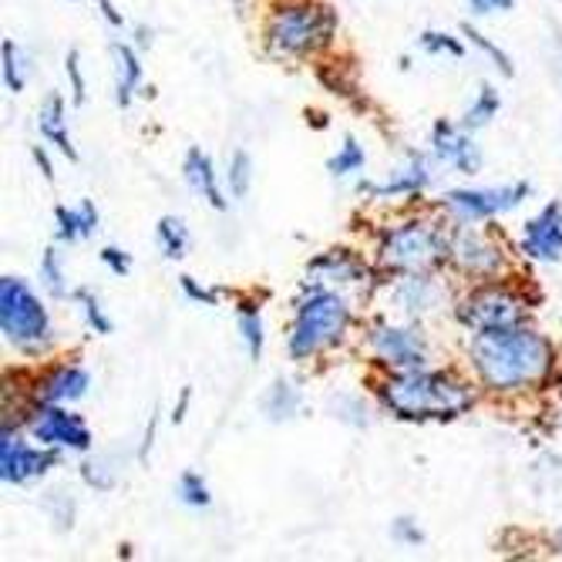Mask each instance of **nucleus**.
<instances>
[{
  "label": "nucleus",
  "instance_id": "1",
  "mask_svg": "<svg viewBox=\"0 0 562 562\" xmlns=\"http://www.w3.org/2000/svg\"><path fill=\"white\" fill-rule=\"evenodd\" d=\"M552 344L529 324L475 330L469 340V361L479 381L495 394H516L539 384L552 371Z\"/></svg>",
  "mask_w": 562,
  "mask_h": 562
},
{
  "label": "nucleus",
  "instance_id": "2",
  "mask_svg": "<svg viewBox=\"0 0 562 562\" xmlns=\"http://www.w3.org/2000/svg\"><path fill=\"white\" fill-rule=\"evenodd\" d=\"M472 387L448 371H391L381 384V404L401 422H454L472 407Z\"/></svg>",
  "mask_w": 562,
  "mask_h": 562
},
{
  "label": "nucleus",
  "instance_id": "3",
  "mask_svg": "<svg viewBox=\"0 0 562 562\" xmlns=\"http://www.w3.org/2000/svg\"><path fill=\"white\" fill-rule=\"evenodd\" d=\"M350 303L334 286L306 283L303 296L293 306V324L286 337L290 361H314V357L337 347L350 330Z\"/></svg>",
  "mask_w": 562,
  "mask_h": 562
},
{
  "label": "nucleus",
  "instance_id": "4",
  "mask_svg": "<svg viewBox=\"0 0 562 562\" xmlns=\"http://www.w3.org/2000/svg\"><path fill=\"white\" fill-rule=\"evenodd\" d=\"M337 31V18L327 4L317 0H283L270 11L267 21V47L280 58H306L330 44Z\"/></svg>",
  "mask_w": 562,
  "mask_h": 562
},
{
  "label": "nucleus",
  "instance_id": "5",
  "mask_svg": "<svg viewBox=\"0 0 562 562\" xmlns=\"http://www.w3.org/2000/svg\"><path fill=\"white\" fill-rule=\"evenodd\" d=\"M448 236L431 220H407L381 229L378 236V263L387 273H428L448 260Z\"/></svg>",
  "mask_w": 562,
  "mask_h": 562
},
{
  "label": "nucleus",
  "instance_id": "6",
  "mask_svg": "<svg viewBox=\"0 0 562 562\" xmlns=\"http://www.w3.org/2000/svg\"><path fill=\"white\" fill-rule=\"evenodd\" d=\"M0 330H4V340L14 350L31 357L55 340V324H50L47 303L21 277L0 280Z\"/></svg>",
  "mask_w": 562,
  "mask_h": 562
},
{
  "label": "nucleus",
  "instance_id": "7",
  "mask_svg": "<svg viewBox=\"0 0 562 562\" xmlns=\"http://www.w3.org/2000/svg\"><path fill=\"white\" fill-rule=\"evenodd\" d=\"M526 296L508 290L502 283H488L472 290L462 303L454 306V317L465 330H495V327H513L526 324Z\"/></svg>",
  "mask_w": 562,
  "mask_h": 562
},
{
  "label": "nucleus",
  "instance_id": "8",
  "mask_svg": "<svg viewBox=\"0 0 562 562\" xmlns=\"http://www.w3.org/2000/svg\"><path fill=\"white\" fill-rule=\"evenodd\" d=\"M532 186L529 182H508V186H492V189H451L441 195V210L454 223H485L502 213H513L516 206L529 199Z\"/></svg>",
  "mask_w": 562,
  "mask_h": 562
},
{
  "label": "nucleus",
  "instance_id": "9",
  "mask_svg": "<svg viewBox=\"0 0 562 562\" xmlns=\"http://www.w3.org/2000/svg\"><path fill=\"white\" fill-rule=\"evenodd\" d=\"M31 438L44 448L55 451H91L94 435L88 428V422L78 412H68V404H34L31 415Z\"/></svg>",
  "mask_w": 562,
  "mask_h": 562
},
{
  "label": "nucleus",
  "instance_id": "10",
  "mask_svg": "<svg viewBox=\"0 0 562 562\" xmlns=\"http://www.w3.org/2000/svg\"><path fill=\"white\" fill-rule=\"evenodd\" d=\"M448 260L475 280H495L505 270L502 246L475 223H458L448 236Z\"/></svg>",
  "mask_w": 562,
  "mask_h": 562
},
{
  "label": "nucleus",
  "instance_id": "11",
  "mask_svg": "<svg viewBox=\"0 0 562 562\" xmlns=\"http://www.w3.org/2000/svg\"><path fill=\"white\" fill-rule=\"evenodd\" d=\"M58 458L61 451L27 445L18 431H11V425H4V435H0V479H4V485H27L47 475L58 465Z\"/></svg>",
  "mask_w": 562,
  "mask_h": 562
},
{
  "label": "nucleus",
  "instance_id": "12",
  "mask_svg": "<svg viewBox=\"0 0 562 562\" xmlns=\"http://www.w3.org/2000/svg\"><path fill=\"white\" fill-rule=\"evenodd\" d=\"M368 344L381 364L391 371H412V368H428L431 350L422 330L415 327H401V324H378L368 334Z\"/></svg>",
  "mask_w": 562,
  "mask_h": 562
},
{
  "label": "nucleus",
  "instance_id": "13",
  "mask_svg": "<svg viewBox=\"0 0 562 562\" xmlns=\"http://www.w3.org/2000/svg\"><path fill=\"white\" fill-rule=\"evenodd\" d=\"M431 156L438 166H448L462 176H475L482 169V148L462 122L438 119L431 128Z\"/></svg>",
  "mask_w": 562,
  "mask_h": 562
},
{
  "label": "nucleus",
  "instance_id": "14",
  "mask_svg": "<svg viewBox=\"0 0 562 562\" xmlns=\"http://www.w3.org/2000/svg\"><path fill=\"white\" fill-rule=\"evenodd\" d=\"M522 257L532 263H559L562 260V202H549L522 226Z\"/></svg>",
  "mask_w": 562,
  "mask_h": 562
},
{
  "label": "nucleus",
  "instance_id": "15",
  "mask_svg": "<svg viewBox=\"0 0 562 562\" xmlns=\"http://www.w3.org/2000/svg\"><path fill=\"white\" fill-rule=\"evenodd\" d=\"M431 186V166L422 151H412L407 162L401 169H394L391 176L378 179V182H361V192H368L371 199L378 202H391V199H412V195H422L425 189Z\"/></svg>",
  "mask_w": 562,
  "mask_h": 562
},
{
  "label": "nucleus",
  "instance_id": "16",
  "mask_svg": "<svg viewBox=\"0 0 562 562\" xmlns=\"http://www.w3.org/2000/svg\"><path fill=\"white\" fill-rule=\"evenodd\" d=\"M91 374L81 364H58L34 384V404H75L88 394Z\"/></svg>",
  "mask_w": 562,
  "mask_h": 562
},
{
  "label": "nucleus",
  "instance_id": "17",
  "mask_svg": "<svg viewBox=\"0 0 562 562\" xmlns=\"http://www.w3.org/2000/svg\"><path fill=\"white\" fill-rule=\"evenodd\" d=\"M306 283L317 286H344V283H364L368 277V263L357 257L353 249H327L321 257L306 267Z\"/></svg>",
  "mask_w": 562,
  "mask_h": 562
},
{
  "label": "nucleus",
  "instance_id": "18",
  "mask_svg": "<svg viewBox=\"0 0 562 562\" xmlns=\"http://www.w3.org/2000/svg\"><path fill=\"white\" fill-rule=\"evenodd\" d=\"M182 179H186V186L199 195V199H206L213 210H226L229 202H226V192H223V186H220V172H216V166H213V159L206 156L202 148H189L186 151V159H182Z\"/></svg>",
  "mask_w": 562,
  "mask_h": 562
},
{
  "label": "nucleus",
  "instance_id": "19",
  "mask_svg": "<svg viewBox=\"0 0 562 562\" xmlns=\"http://www.w3.org/2000/svg\"><path fill=\"white\" fill-rule=\"evenodd\" d=\"M37 132L50 148H58L65 159H71V162L78 159V148L68 132V105L61 94H47V101L37 109Z\"/></svg>",
  "mask_w": 562,
  "mask_h": 562
},
{
  "label": "nucleus",
  "instance_id": "20",
  "mask_svg": "<svg viewBox=\"0 0 562 562\" xmlns=\"http://www.w3.org/2000/svg\"><path fill=\"white\" fill-rule=\"evenodd\" d=\"M441 286L428 273H404L401 283L394 286V300L407 317H425L438 306Z\"/></svg>",
  "mask_w": 562,
  "mask_h": 562
},
{
  "label": "nucleus",
  "instance_id": "21",
  "mask_svg": "<svg viewBox=\"0 0 562 562\" xmlns=\"http://www.w3.org/2000/svg\"><path fill=\"white\" fill-rule=\"evenodd\" d=\"M101 216L91 199H81L78 206H58L55 210V239L58 243H81L98 229Z\"/></svg>",
  "mask_w": 562,
  "mask_h": 562
},
{
  "label": "nucleus",
  "instance_id": "22",
  "mask_svg": "<svg viewBox=\"0 0 562 562\" xmlns=\"http://www.w3.org/2000/svg\"><path fill=\"white\" fill-rule=\"evenodd\" d=\"M112 58H115V101L122 109H128L135 94L142 91V58H138V50L132 44H112Z\"/></svg>",
  "mask_w": 562,
  "mask_h": 562
},
{
  "label": "nucleus",
  "instance_id": "23",
  "mask_svg": "<svg viewBox=\"0 0 562 562\" xmlns=\"http://www.w3.org/2000/svg\"><path fill=\"white\" fill-rule=\"evenodd\" d=\"M300 404H303V397H300V391L290 384V381H283V378H277L270 387H267V394H263V415L270 418V422H293L296 415H300Z\"/></svg>",
  "mask_w": 562,
  "mask_h": 562
},
{
  "label": "nucleus",
  "instance_id": "24",
  "mask_svg": "<svg viewBox=\"0 0 562 562\" xmlns=\"http://www.w3.org/2000/svg\"><path fill=\"white\" fill-rule=\"evenodd\" d=\"M236 327L243 337V347L249 353V361H260L267 350V334H263V314L257 303H239L236 306Z\"/></svg>",
  "mask_w": 562,
  "mask_h": 562
},
{
  "label": "nucleus",
  "instance_id": "25",
  "mask_svg": "<svg viewBox=\"0 0 562 562\" xmlns=\"http://www.w3.org/2000/svg\"><path fill=\"white\" fill-rule=\"evenodd\" d=\"M498 112H502V94H498V88L495 85H482L479 94L472 98V105L462 115V125L472 128V132H479V128L492 125V119H498Z\"/></svg>",
  "mask_w": 562,
  "mask_h": 562
},
{
  "label": "nucleus",
  "instance_id": "26",
  "mask_svg": "<svg viewBox=\"0 0 562 562\" xmlns=\"http://www.w3.org/2000/svg\"><path fill=\"white\" fill-rule=\"evenodd\" d=\"M71 300L78 303V311H81V317H85V324H88V330H91V334L109 337V334L115 330V324H112L109 311H105V306H101V296H98L94 290L78 286V290H71Z\"/></svg>",
  "mask_w": 562,
  "mask_h": 562
},
{
  "label": "nucleus",
  "instance_id": "27",
  "mask_svg": "<svg viewBox=\"0 0 562 562\" xmlns=\"http://www.w3.org/2000/svg\"><path fill=\"white\" fill-rule=\"evenodd\" d=\"M156 243H159L166 260H182L189 252L192 236H189V226L179 216H162L159 226H156Z\"/></svg>",
  "mask_w": 562,
  "mask_h": 562
},
{
  "label": "nucleus",
  "instance_id": "28",
  "mask_svg": "<svg viewBox=\"0 0 562 562\" xmlns=\"http://www.w3.org/2000/svg\"><path fill=\"white\" fill-rule=\"evenodd\" d=\"M37 277H41V286H44L50 296H55V300L71 296V290H68V273H65V263H61L58 246H50V249H44V252H41Z\"/></svg>",
  "mask_w": 562,
  "mask_h": 562
},
{
  "label": "nucleus",
  "instance_id": "29",
  "mask_svg": "<svg viewBox=\"0 0 562 562\" xmlns=\"http://www.w3.org/2000/svg\"><path fill=\"white\" fill-rule=\"evenodd\" d=\"M364 166H368V151H364L361 142L350 138V135L340 142V148L334 151L330 162H327V169H330L334 179H350L357 172H364Z\"/></svg>",
  "mask_w": 562,
  "mask_h": 562
},
{
  "label": "nucleus",
  "instance_id": "30",
  "mask_svg": "<svg viewBox=\"0 0 562 562\" xmlns=\"http://www.w3.org/2000/svg\"><path fill=\"white\" fill-rule=\"evenodd\" d=\"M0 61H4V85L11 94H21L27 88V58L14 37H4L0 44Z\"/></svg>",
  "mask_w": 562,
  "mask_h": 562
},
{
  "label": "nucleus",
  "instance_id": "31",
  "mask_svg": "<svg viewBox=\"0 0 562 562\" xmlns=\"http://www.w3.org/2000/svg\"><path fill=\"white\" fill-rule=\"evenodd\" d=\"M226 189L233 199H246L252 189V159L246 156L243 148H236L229 162H226Z\"/></svg>",
  "mask_w": 562,
  "mask_h": 562
},
{
  "label": "nucleus",
  "instance_id": "32",
  "mask_svg": "<svg viewBox=\"0 0 562 562\" xmlns=\"http://www.w3.org/2000/svg\"><path fill=\"white\" fill-rule=\"evenodd\" d=\"M176 498L189 508H210L213 505V492H210V482L202 479L199 472H182L179 482H176Z\"/></svg>",
  "mask_w": 562,
  "mask_h": 562
},
{
  "label": "nucleus",
  "instance_id": "33",
  "mask_svg": "<svg viewBox=\"0 0 562 562\" xmlns=\"http://www.w3.org/2000/svg\"><path fill=\"white\" fill-rule=\"evenodd\" d=\"M462 34L472 41V47H479V50H482V55H485V58H488V61H492V65H495V68H498L505 78H513V75H516V68H513V58H508L505 50H502V47H498L492 37H485V34H482L479 27H472V24H465V27H462Z\"/></svg>",
  "mask_w": 562,
  "mask_h": 562
},
{
  "label": "nucleus",
  "instance_id": "34",
  "mask_svg": "<svg viewBox=\"0 0 562 562\" xmlns=\"http://www.w3.org/2000/svg\"><path fill=\"white\" fill-rule=\"evenodd\" d=\"M418 44H422V50L425 55H448V58H454V61H462L465 58V47H462V41L458 37H451V34H445V31H425L422 37H418Z\"/></svg>",
  "mask_w": 562,
  "mask_h": 562
},
{
  "label": "nucleus",
  "instance_id": "35",
  "mask_svg": "<svg viewBox=\"0 0 562 562\" xmlns=\"http://www.w3.org/2000/svg\"><path fill=\"white\" fill-rule=\"evenodd\" d=\"M81 479L85 485H91L94 492H112L115 488V472L101 462V458H94V462H85L81 465Z\"/></svg>",
  "mask_w": 562,
  "mask_h": 562
},
{
  "label": "nucleus",
  "instance_id": "36",
  "mask_svg": "<svg viewBox=\"0 0 562 562\" xmlns=\"http://www.w3.org/2000/svg\"><path fill=\"white\" fill-rule=\"evenodd\" d=\"M391 539H394L397 546L415 549V546H422V542H425V529H422L415 519L401 516V519H394V522H391Z\"/></svg>",
  "mask_w": 562,
  "mask_h": 562
},
{
  "label": "nucleus",
  "instance_id": "37",
  "mask_svg": "<svg viewBox=\"0 0 562 562\" xmlns=\"http://www.w3.org/2000/svg\"><path fill=\"white\" fill-rule=\"evenodd\" d=\"M65 75H68V85H71V101H75V105H85V71H81V55H78V50H68Z\"/></svg>",
  "mask_w": 562,
  "mask_h": 562
},
{
  "label": "nucleus",
  "instance_id": "38",
  "mask_svg": "<svg viewBox=\"0 0 562 562\" xmlns=\"http://www.w3.org/2000/svg\"><path fill=\"white\" fill-rule=\"evenodd\" d=\"M179 286H182L186 300H192V303H199V306H216V303H220V293L210 290V286H202L195 277H179Z\"/></svg>",
  "mask_w": 562,
  "mask_h": 562
},
{
  "label": "nucleus",
  "instance_id": "39",
  "mask_svg": "<svg viewBox=\"0 0 562 562\" xmlns=\"http://www.w3.org/2000/svg\"><path fill=\"white\" fill-rule=\"evenodd\" d=\"M101 257V263H105V270L112 273V277H128L132 273V257L125 249H119V246H105L98 252Z\"/></svg>",
  "mask_w": 562,
  "mask_h": 562
},
{
  "label": "nucleus",
  "instance_id": "40",
  "mask_svg": "<svg viewBox=\"0 0 562 562\" xmlns=\"http://www.w3.org/2000/svg\"><path fill=\"white\" fill-rule=\"evenodd\" d=\"M472 14H492V11H513L516 0H469Z\"/></svg>",
  "mask_w": 562,
  "mask_h": 562
},
{
  "label": "nucleus",
  "instance_id": "41",
  "mask_svg": "<svg viewBox=\"0 0 562 562\" xmlns=\"http://www.w3.org/2000/svg\"><path fill=\"white\" fill-rule=\"evenodd\" d=\"M31 156H34L37 169L44 172V179H47V182H55V166H50V159H47V151H44L41 145H34V148H31Z\"/></svg>",
  "mask_w": 562,
  "mask_h": 562
},
{
  "label": "nucleus",
  "instance_id": "42",
  "mask_svg": "<svg viewBox=\"0 0 562 562\" xmlns=\"http://www.w3.org/2000/svg\"><path fill=\"white\" fill-rule=\"evenodd\" d=\"M98 8H101V18H105L112 27H119V31H122V14L112 8V0H98Z\"/></svg>",
  "mask_w": 562,
  "mask_h": 562
},
{
  "label": "nucleus",
  "instance_id": "43",
  "mask_svg": "<svg viewBox=\"0 0 562 562\" xmlns=\"http://www.w3.org/2000/svg\"><path fill=\"white\" fill-rule=\"evenodd\" d=\"M135 44H138V47H148V44H151V34H148L145 27H138V41H135Z\"/></svg>",
  "mask_w": 562,
  "mask_h": 562
},
{
  "label": "nucleus",
  "instance_id": "44",
  "mask_svg": "<svg viewBox=\"0 0 562 562\" xmlns=\"http://www.w3.org/2000/svg\"><path fill=\"white\" fill-rule=\"evenodd\" d=\"M552 549H555V552L562 555V526H559V529L552 532Z\"/></svg>",
  "mask_w": 562,
  "mask_h": 562
}]
</instances>
